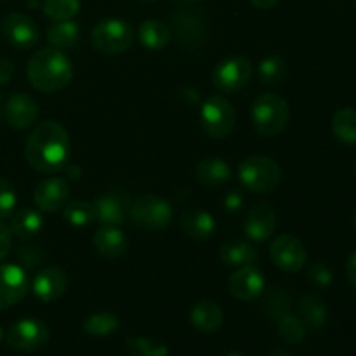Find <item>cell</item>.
<instances>
[{"mask_svg":"<svg viewBox=\"0 0 356 356\" xmlns=\"http://www.w3.org/2000/svg\"><path fill=\"white\" fill-rule=\"evenodd\" d=\"M24 159L38 172L52 174L65 169L70 159V138L66 129L56 120L40 122L28 138Z\"/></svg>","mask_w":356,"mask_h":356,"instance_id":"6da1fadb","label":"cell"},{"mask_svg":"<svg viewBox=\"0 0 356 356\" xmlns=\"http://www.w3.org/2000/svg\"><path fill=\"white\" fill-rule=\"evenodd\" d=\"M26 75L33 89L45 94L59 92L72 82L73 65L61 49L49 45L31 56L26 66Z\"/></svg>","mask_w":356,"mask_h":356,"instance_id":"7a4b0ae2","label":"cell"},{"mask_svg":"<svg viewBox=\"0 0 356 356\" xmlns=\"http://www.w3.org/2000/svg\"><path fill=\"white\" fill-rule=\"evenodd\" d=\"M250 117H252V125L257 134L264 136V138H275L287 127L289 118H291V108L284 97L273 92H266L261 94L254 101Z\"/></svg>","mask_w":356,"mask_h":356,"instance_id":"3957f363","label":"cell"},{"mask_svg":"<svg viewBox=\"0 0 356 356\" xmlns=\"http://www.w3.org/2000/svg\"><path fill=\"white\" fill-rule=\"evenodd\" d=\"M238 179L245 190L256 195H268L282 183V169L277 160L254 155L238 165Z\"/></svg>","mask_w":356,"mask_h":356,"instance_id":"277c9868","label":"cell"},{"mask_svg":"<svg viewBox=\"0 0 356 356\" xmlns=\"http://www.w3.org/2000/svg\"><path fill=\"white\" fill-rule=\"evenodd\" d=\"M90 42L101 54H124L134 42V30L125 19L108 17L94 26Z\"/></svg>","mask_w":356,"mask_h":356,"instance_id":"5b68a950","label":"cell"},{"mask_svg":"<svg viewBox=\"0 0 356 356\" xmlns=\"http://www.w3.org/2000/svg\"><path fill=\"white\" fill-rule=\"evenodd\" d=\"M200 122L202 129H204L209 138L225 139L235 129V108L221 94H212L202 104Z\"/></svg>","mask_w":356,"mask_h":356,"instance_id":"8992f818","label":"cell"},{"mask_svg":"<svg viewBox=\"0 0 356 356\" xmlns=\"http://www.w3.org/2000/svg\"><path fill=\"white\" fill-rule=\"evenodd\" d=\"M172 205L159 195H143L131 204L132 225L146 232H160L172 221Z\"/></svg>","mask_w":356,"mask_h":356,"instance_id":"52a82bcc","label":"cell"},{"mask_svg":"<svg viewBox=\"0 0 356 356\" xmlns=\"http://www.w3.org/2000/svg\"><path fill=\"white\" fill-rule=\"evenodd\" d=\"M6 341L13 350L33 353L47 344L49 327L37 318L17 320L7 329Z\"/></svg>","mask_w":356,"mask_h":356,"instance_id":"ba28073f","label":"cell"},{"mask_svg":"<svg viewBox=\"0 0 356 356\" xmlns=\"http://www.w3.org/2000/svg\"><path fill=\"white\" fill-rule=\"evenodd\" d=\"M252 76V61L245 56H233L218 63L212 72V83L221 92H236L249 83Z\"/></svg>","mask_w":356,"mask_h":356,"instance_id":"9c48e42d","label":"cell"},{"mask_svg":"<svg viewBox=\"0 0 356 356\" xmlns=\"http://www.w3.org/2000/svg\"><path fill=\"white\" fill-rule=\"evenodd\" d=\"M270 257L282 271L298 273L308 261V252L305 243L294 235H278L270 245Z\"/></svg>","mask_w":356,"mask_h":356,"instance_id":"30bf717a","label":"cell"},{"mask_svg":"<svg viewBox=\"0 0 356 356\" xmlns=\"http://www.w3.org/2000/svg\"><path fill=\"white\" fill-rule=\"evenodd\" d=\"M0 30H2L7 44L19 51L31 49L40 37L35 21L23 13H9L7 16H3Z\"/></svg>","mask_w":356,"mask_h":356,"instance_id":"8fae6325","label":"cell"},{"mask_svg":"<svg viewBox=\"0 0 356 356\" xmlns=\"http://www.w3.org/2000/svg\"><path fill=\"white\" fill-rule=\"evenodd\" d=\"M131 197L125 191H108L92 202L94 218L103 226H122L131 211Z\"/></svg>","mask_w":356,"mask_h":356,"instance_id":"7c38bea8","label":"cell"},{"mask_svg":"<svg viewBox=\"0 0 356 356\" xmlns=\"http://www.w3.org/2000/svg\"><path fill=\"white\" fill-rule=\"evenodd\" d=\"M30 282L24 268L17 264H0V312L13 308L28 294Z\"/></svg>","mask_w":356,"mask_h":356,"instance_id":"4fadbf2b","label":"cell"},{"mask_svg":"<svg viewBox=\"0 0 356 356\" xmlns=\"http://www.w3.org/2000/svg\"><path fill=\"white\" fill-rule=\"evenodd\" d=\"M275 229H277V212L270 204L259 202L247 211L243 232L252 242H266L275 235Z\"/></svg>","mask_w":356,"mask_h":356,"instance_id":"5bb4252c","label":"cell"},{"mask_svg":"<svg viewBox=\"0 0 356 356\" xmlns=\"http://www.w3.org/2000/svg\"><path fill=\"white\" fill-rule=\"evenodd\" d=\"M229 292L242 302H252L263 296L266 282L256 266H242L229 277Z\"/></svg>","mask_w":356,"mask_h":356,"instance_id":"9a60e30c","label":"cell"},{"mask_svg":"<svg viewBox=\"0 0 356 356\" xmlns=\"http://www.w3.org/2000/svg\"><path fill=\"white\" fill-rule=\"evenodd\" d=\"M68 289V275L65 270L56 266L44 268L38 271L31 284L35 298L42 302H54L63 298V294Z\"/></svg>","mask_w":356,"mask_h":356,"instance_id":"2e32d148","label":"cell"},{"mask_svg":"<svg viewBox=\"0 0 356 356\" xmlns=\"http://www.w3.org/2000/svg\"><path fill=\"white\" fill-rule=\"evenodd\" d=\"M70 197V186L63 177H49L35 188L33 200L38 211L58 212L66 205Z\"/></svg>","mask_w":356,"mask_h":356,"instance_id":"e0dca14e","label":"cell"},{"mask_svg":"<svg viewBox=\"0 0 356 356\" xmlns=\"http://www.w3.org/2000/svg\"><path fill=\"white\" fill-rule=\"evenodd\" d=\"M3 117H6L7 124L17 131L31 127L38 117L37 101L24 92L13 94L3 108Z\"/></svg>","mask_w":356,"mask_h":356,"instance_id":"ac0fdd59","label":"cell"},{"mask_svg":"<svg viewBox=\"0 0 356 356\" xmlns=\"http://www.w3.org/2000/svg\"><path fill=\"white\" fill-rule=\"evenodd\" d=\"M94 249L104 259H118L127 252L129 240L117 226H103L94 233Z\"/></svg>","mask_w":356,"mask_h":356,"instance_id":"d6986e66","label":"cell"},{"mask_svg":"<svg viewBox=\"0 0 356 356\" xmlns=\"http://www.w3.org/2000/svg\"><path fill=\"white\" fill-rule=\"evenodd\" d=\"M170 19H172L174 33L183 44L197 45L204 42L207 28L200 16H197L195 13H188V10H181V13L172 14Z\"/></svg>","mask_w":356,"mask_h":356,"instance_id":"ffe728a7","label":"cell"},{"mask_svg":"<svg viewBox=\"0 0 356 356\" xmlns=\"http://www.w3.org/2000/svg\"><path fill=\"white\" fill-rule=\"evenodd\" d=\"M179 226L183 233L197 242H204L214 236L216 233V219L211 212L204 209H191L184 212L179 219Z\"/></svg>","mask_w":356,"mask_h":356,"instance_id":"44dd1931","label":"cell"},{"mask_svg":"<svg viewBox=\"0 0 356 356\" xmlns=\"http://www.w3.org/2000/svg\"><path fill=\"white\" fill-rule=\"evenodd\" d=\"M190 322L198 332L214 334L222 325V309L212 299H200L190 312Z\"/></svg>","mask_w":356,"mask_h":356,"instance_id":"7402d4cb","label":"cell"},{"mask_svg":"<svg viewBox=\"0 0 356 356\" xmlns=\"http://www.w3.org/2000/svg\"><path fill=\"white\" fill-rule=\"evenodd\" d=\"M195 177L202 186L221 188L232 181V167L222 159H204L195 167Z\"/></svg>","mask_w":356,"mask_h":356,"instance_id":"603a6c76","label":"cell"},{"mask_svg":"<svg viewBox=\"0 0 356 356\" xmlns=\"http://www.w3.org/2000/svg\"><path fill=\"white\" fill-rule=\"evenodd\" d=\"M42 226H44V218H42L40 212L31 207H23L19 211H14V214L9 218L7 228L17 238L28 240L38 235Z\"/></svg>","mask_w":356,"mask_h":356,"instance_id":"cb8c5ba5","label":"cell"},{"mask_svg":"<svg viewBox=\"0 0 356 356\" xmlns=\"http://www.w3.org/2000/svg\"><path fill=\"white\" fill-rule=\"evenodd\" d=\"M257 252L256 247L252 243L247 242H226L222 243L221 250H219V259L226 264V266H249V264L256 263Z\"/></svg>","mask_w":356,"mask_h":356,"instance_id":"d4e9b609","label":"cell"},{"mask_svg":"<svg viewBox=\"0 0 356 356\" xmlns=\"http://www.w3.org/2000/svg\"><path fill=\"white\" fill-rule=\"evenodd\" d=\"M299 318L312 330H320L329 318L325 302L316 296H305L299 302Z\"/></svg>","mask_w":356,"mask_h":356,"instance_id":"484cf974","label":"cell"},{"mask_svg":"<svg viewBox=\"0 0 356 356\" xmlns=\"http://www.w3.org/2000/svg\"><path fill=\"white\" fill-rule=\"evenodd\" d=\"M139 42L149 51H160L170 42V30L159 19H148L141 23L138 30Z\"/></svg>","mask_w":356,"mask_h":356,"instance_id":"4316f807","label":"cell"},{"mask_svg":"<svg viewBox=\"0 0 356 356\" xmlns=\"http://www.w3.org/2000/svg\"><path fill=\"white\" fill-rule=\"evenodd\" d=\"M257 75H259V82L264 86H280L289 75L287 63L278 54L266 56L264 59H261L259 66H257Z\"/></svg>","mask_w":356,"mask_h":356,"instance_id":"83f0119b","label":"cell"},{"mask_svg":"<svg viewBox=\"0 0 356 356\" xmlns=\"http://www.w3.org/2000/svg\"><path fill=\"white\" fill-rule=\"evenodd\" d=\"M80 38V26L75 21H54L47 30V40L56 49H68Z\"/></svg>","mask_w":356,"mask_h":356,"instance_id":"f1b7e54d","label":"cell"},{"mask_svg":"<svg viewBox=\"0 0 356 356\" xmlns=\"http://www.w3.org/2000/svg\"><path fill=\"white\" fill-rule=\"evenodd\" d=\"M332 134L344 145H356V110L341 108L332 117Z\"/></svg>","mask_w":356,"mask_h":356,"instance_id":"f546056e","label":"cell"},{"mask_svg":"<svg viewBox=\"0 0 356 356\" xmlns=\"http://www.w3.org/2000/svg\"><path fill=\"white\" fill-rule=\"evenodd\" d=\"M120 327V320L117 315L108 312L101 313H92V315L87 316L83 320V330H86L89 336L94 337H106L115 334Z\"/></svg>","mask_w":356,"mask_h":356,"instance_id":"4dcf8cb0","label":"cell"},{"mask_svg":"<svg viewBox=\"0 0 356 356\" xmlns=\"http://www.w3.org/2000/svg\"><path fill=\"white\" fill-rule=\"evenodd\" d=\"M125 353L129 356H169V348L152 337H129L125 341Z\"/></svg>","mask_w":356,"mask_h":356,"instance_id":"1f68e13d","label":"cell"},{"mask_svg":"<svg viewBox=\"0 0 356 356\" xmlns=\"http://www.w3.org/2000/svg\"><path fill=\"white\" fill-rule=\"evenodd\" d=\"M63 216H65L68 225L76 226V228H82V226H87L92 221H96V218H94V205L86 200H75L72 204H66Z\"/></svg>","mask_w":356,"mask_h":356,"instance_id":"d6a6232c","label":"cell"},{"mask_svg":"<svg viewBox=\"0 0 356 356\" xmlns=\"http://www.w3.org/2000/svg\"><path fill=\"white\" fill-rule=\"evenodd\" d=\"M278 336L287 344H299L306 337V325L301 322V318L292 316L291 313L282 318H278Z\"/></svg>","mask_w":356,"mask_h":356,"instance_id":"836d02e7","label":"cell"},{"mask_svg":"<svg viewBox=\"0 0 356 356\" xmlns=\"http://www.w3.org/2000/svg\"><path fill=\"white\" fill-rule=\"evenodd\" d=\"M80 0H45L44 14L52 21H68L79 14Z\"/></svg>","mask_w":356,"mask_h":356,"instance_id":"e575fe53","label":"cell"},{"mask_svg":"<svg viewBox=\"0 0 356 356\" xmlns=\"http://www.w3.org/2000/svg\"><path fill=\"white\" fill-rule=\"evenodd\" d=\"M264 309L271 318H282L291 312V294L282 289H273L264 299Z\"/></svg>","mask_w":356,"mask_h":356,"instance_id":"d590c367","label":"cell"},{"mask_svg":"<svg viewBox=\"0 0 356 356\" xmlns=\"http://www.w3.org/2000/svg\"><path fill=\"white\" fill-rule=\"evenodd\" d=\"M17 205L16 190L7 179L0 177V221H6L14 214Z\"/></svg>","mask_w":356,"mask_h":356,"instance_id":"8d00e7d4","label":"cell"},{"mask_svg":"<svg viewBox=\"0 0 356 356\" xmlns=\"http://www.w3.org/2000/svg\"><path fill=\"white\" fill-rule=\"evenodd\" d=\"M45 259H47V254L38 245H23L17 249V261L21 263V268L31 270V268L44 263Z\"/></svg>","mask_w":356,"mask_h":356,"instance_id":"74e56055","label":"cell"},{"mask_svg":"<svg viewBox=\"0 0 356 356\" xmlns=\"http://www.w3.org/2000/svg\"><path fill=\"white\" fill-rule=\"evenodd\" d=\"M308 278L318 287H327V285L332 284V271L322 263V261H316L309 266L308 270Z\"/></svg>","mask_w":356,"mask_h":356,"instance_id":"f35d334b","label":"cell"},{"mask_svg":"<svg viewBox=\"0 0 356 356\" xmlns=\"http://www.w3.org/2000/svg\"><path fill=\"white\" fill-rule=\"evenodd\" d=\"M10 245H13V233L0 221V261L6 259L10 250Z\"/></svg>","mask_w":356,"mask_h":356,"instance_id":"ab89813d","label":"cell"},{"mask_svg":"<svg viewBox=\"0 0 356 356\" xmlns=\"http://www.w3.org/2000/svg\"><path fill=\"white\" fill-rule=\"evenodd\" d=\"M243 205V195L240 193V190L229 191L225 197V209L228 212H238Z\"/></svg>","mask_w":356,"mask_h":356,"instance_id":"60d3db41","label":"cell"},{"mask_svg":"<svg viewBox=\"0 0 356 356\" xmlns=\"http://www.w3.org/2000/svg\"><path fill=\"white\" fill-rule=\"evenodd\" d=\"M14 72H16V70H14L13 61H9V59L6 58H0V86L9 83L10 80H13Z\"/></svg>","mask_w":356,"mask_h":356,"instance_id":"b9f144b4","label":"cell"},{"mask_svg":"<svg viewBox=\"0 0 356 356\" xmlns=\"http://www.w3.org/2000/svg\"><path fill=\"white\" fill-rule=\"evenodd\" d=\"M346 275H348V280H350L351 284H353L356 287V252L350 257V259H348Z\"/></svg>","mask_w":356,"mask_h":356,"instance_id":"7bdbcfd3","label":"cell"},{"mask_svg":"<svg viewBox=\"0 0 356 356\" xmlns=\"http://www.w3.org/2000/svg\"><path fill=\"white\" fill-rule=\"evenodd\" d=\"M278 2H280V0H250V3H252L254 7H257V9H263V10L271 9V7L277 6Z\"/></svg>","mask_w":356,"mask_h":356,"instance_id":"ee69618b","label":"cell"},{"mask_svg":"<svg viewBox=\"0 0 356 356\" xmlns=\"http://www.w3.org/2000/svg\"><path fill=\"white\" fill-rule=\"evenodd\" d=\"M181 3H195V2H200V0H177Z\"/></svg>","mask_w":356,"mask_h":356,"instance_id":"f6af8a7d","label":"cell"},{"mask_svg":"<svg viewBox=\"0 0 356 356\" xmlns=\"http://www.w3.org/2000/svg\"><path fill=\"white\" fill-rule=\"evenodd\" d=\"M271 356H292V355H287V353H273Z\"/></svg>","mask_w":356,"mask_h":356,"instance_id":"bcb514c9","label":"cell"},{"mask_svg":"<svg viewBox=\"0 0 356 356\" xmlns=\"http://www.w3.org/2000/svg\"><path fill=\"white\" fill-rule=\"evenodd\" d=\"M222 356H243V355H240V353H228V355H222Z\"/></svg>","mask_w":356,"mask_h":356,"instance_id":"7dc6e473","label":"cell"},{"mask_svg":"<svg viewBox=\"0 0 356 356\" xmlns=\"http://www.w3.org/2000/svg\"><path fill=\"white\" fill-rule=\"evenodd\" d=\"M2 337H3V332H2V329H0V341H2Z\"/></svg>","mask_w":356,"mask_h":356,"instance_id":"c3c4849f","label":"cell"},{"mask_svg":"<svg viewBox=\"0 0 356 356\" xmlns=\"http://www.w3.org/2000/svg\"><path fill=\"white\" fill-rule=\"evenodd\" d=\"M143 2H155V0H143Z\"/></svg>","mask_w":356,"mask_h":356,"instance_id":"681fc988","label":"cell"},{"mask_svg":"<svg viewBox=\"0 0 356 356\" xmlns=\"http://www.w3.org/2000/svg\"><path fill=\"white\" fill-rule=\"evenodd\" d=\"M0 118H2V106H0Z\"/></svg>","mask_w":356,"mask_h":356,"instance_id":"f907efd6","label":"cell"},{"mask_svg":"<svg viewBox=\"0 0 356 356\" xmlns=\"http://www.w3.org/2000/svg\"><path fill=\"white\" fill-rule=\"evenodd\" d=\"M355 228H356V212H355Z\"/></svg>","mask_w":356,"mask_h":356,"instance_id":"816d5d0a","label":"cell"},{"mask_svg":"<svg viewBox=\"0 0 356 356\" xmlns=\"http://www.w3.org/2000/svg\"><path fill=\"white\" fill-rule=\"evenodd\" d=\"M353 6H355V9H356V0H353Z\"/></svg>","mask_w":356,"mask_h":356,"instance_id":"f5cc1de1","label":"cell"},{"mask_svg":"<svg viewBox=\"0 0 356 356\" xmlns=\"http://www.w3.org/2000/svg\"><path fill=\"white\" fill-rule=\"evenodd\" d=\"M355 176H356V167H355Z\"/></svg>","mask_w":356,"mask_h":356,"instance_id":"db71d44e","label":"cell"}]
</instances>
